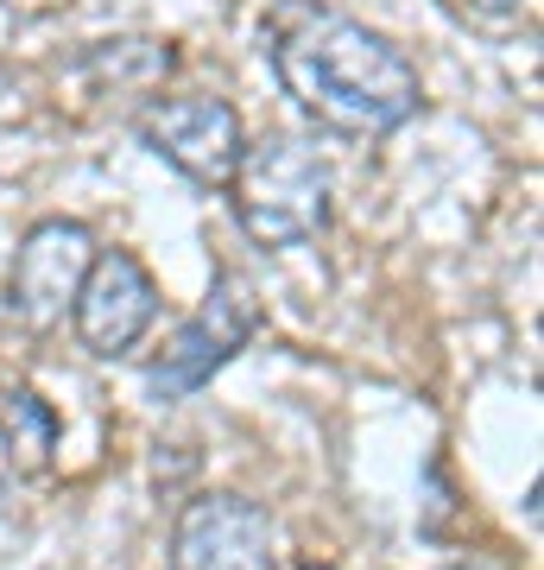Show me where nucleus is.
Here are the masks:
<instances>
[{
  "label": "nucleus",
  "instance_id": "obj_10",
  "mask_svg": "<svg viewBox=\"0 0 544 570\" xmlns=\"http://www.w3.org/2000/svg\"><path fill=\"white\" fill-rule=\"evenodd\" d=\"M468 7H482V13H513L520 0H468Z\"/></svg>",
  "mask_w": 544,
  "mask_h": 570
},
{
  "label": "nucleus",
  "instance_id": "obj_12",
  "mask_svg": "<svg viewBox=\"0 0 544 570\" xmlns=\"http://www.w3.org/2000/svg\"><path fill=\"white\" fill-rule=\"evenodd\" d=\"M456 570H463V564H456Z\"/></svg>",
  "mask_w": 544,
  "mask_h": 570
},
{
  "label": "nucleus",
  "instance_id": "obj_4",
  "mask_svg": "<svg viewBox=\"0 0 544 570\" xmlns=\"http://www.w3.org/2000/svg\"><path fill=\"white\" fill-rule=\"evenodd\" d=\"M140 140L159 153L171 171H184L202 190H228L235 165H241V115L222 96H159L140 108Z\"/></svg>",
  "mask_w": 544,
  "mask_h": 570
},
{
  "label": "nucleus",
  "instance_id": "obj_3",
  "mask_svg": "<svg viewBox=\"0 0 544 570\" xmlns=\"http://www.w3.org/2000/svg\"><path fill=\"white\" fill-rule=\"evenodd\" d=\"M254 330H260V292H254V279H247V273H216L209 298H202V305L171 330V343L152 355L146 393H152V400H190V393L209 387V381L254 343Z\"/></svg>",
  "mask_w": 544,
  "mask_h": 570
},
{
  "label": "nucleus",
  "instance_id": "obj_6",
  "mask_svg": "<svg viewBox=\"0 0 544 570\" xmlns=\"http://www.w3.org/2000/svg\"><path fill=\"white\" fill-rule=\"evenodd\" d=\"M70 317H77V336L96 362H121L127 348L152 330V317H159V279L146 273L140 254L101 247L82 292H77V305H70Z\"/></svg>",
  "mask_w": 544,
  "mask_h": 570
},
{
  "label": "nucleus",
  "instance_id": "obj_8",
  "mask_svg": "<svg viewBox=\"0 0 544 570\" xmlns=\"http://www.w3.org/2000/svg\"><path fill=\"white\" fill-rule=\"evenodd\" d=\"M0 438H7L13 475H44L51 450H58V412L44 406L32 387H7L0 393Z\"/></svg>",
  "mask_w": 544,
  "mask_h": 570
},
{
  "label": "nucleus",
  "instance_id": "obj_11",
  "mask_svg": "<svg viewBox=\"0 0 544 570\" xmlns=\"http://www.w3.org/2000/svg\"><path fill=\"white\" fill-rule=\"evenodd\" d=\"M304 570H336V564H304Z\"/></svg>",
  "mask_w": 544,
  "mask_h": 570
},
{
  "label": "nucleus",
  "instance_id": "obj_9",
  "mask_svg": "<svg viewBox=\"0 0 544 570\" xmlns=\"http://www.w3.org/2000/svg\"><path fill=\"white\" fill-rule=\"evenodd\" d=\"M82 70H101L115 89H152L171 70V45L152 39H101L82 51Z\"/></svg>",
  "mask_w": 544,
  "mask_h": 570
},
{
  "label": "nucleus",
  "instance_id": "obj_1",
  "mask_svg": "<svg viewBox=\"0 0 544 570\" xmlns=\"http://www.w3.org/2000/svg\"><path fill=\"white\" fill-rule=\"evenodd\" d=\"M273 77L336 140H380L418 115V70L405 51L329 7H285L273 20Z\"/></svg>",
  "mask_w": 544,
  "mask_h": 570
},
{
  "label": "nucleus",
  "instance_id": "obj_2",
  "mask_svg": "<svg viewBox=\"0 0 544 570\" xmlns=\"http://www.w3.org/2000/svg\"><path fill=\"white\" fill-rule=\"evenodd\" d=\"M228 190H235V223L247 228L254 247H304L329 228L336 171L310 140L266 134V140L241 146Z\"/></svg>",
  "mask_w": 544,
  "mask_h": 570
},
{
  "label": "nucleus",
  "instance_id": "obj_5",
  "mask_svg": "<svg viewBox=\"0 0 544 570\" xmlns=\"http://www.w3.org/2000/svg\"><path fill=\"white\" fill-rule=\"evenodd\" d=\"M96 254H101L96 228L77 223V216H44V223H32L26 242L13 247V266H7V305H13V317H26L32 330L63 324V311L77 305Z\"/></svg>",
  "mask_w": 544,
  "mask_h": 570
},
{
  "label": "nucleus",
  "instance_id": "obj_7",
  "mask_svg": "<svg viewBox=\"0 0 544 570\" xmlns=\"http://www.w3.org/2000/svg\"><path fill=\"white\" fill-rule=\"evenodd\" d=\"M171 570H279L273 520L247 494H197L171 527Z\"/></svg>",
  "mask_w": 544,
  "mask_h": 570
}]
</instances>
